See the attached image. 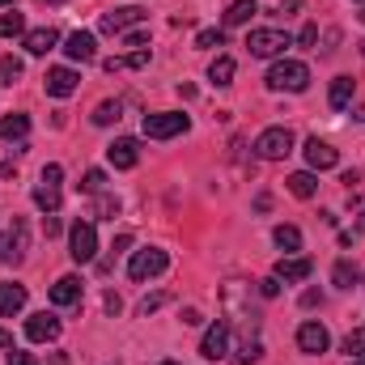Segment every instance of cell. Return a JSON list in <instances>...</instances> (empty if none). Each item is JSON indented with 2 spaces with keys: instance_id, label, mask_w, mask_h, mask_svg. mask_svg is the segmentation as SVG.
Returning <instances> with one entry per match:
<instances>
[{
  "instance_id": "obj_1",
  "label": "cell",
  "mask_w": 365,
  "mask_h": 365,
  "mask_svg": "<svg viewBox=\"0 0 365 365\" xmlns=\"http://www.w3.org/2000/svg\"><path fill=\"white\" fill-rule=\"evenodd\" d=\"M310 86V68L302 60H276L268 68V90H289V93H302Z\"/></svg>"
},
{
  "instance_id": "obj_6",
  "label": "cell",
  "mask_w": 365,
  "mask_h": 365,
  "mask_svg": "<svg viewBox=\"0 0 365 365\" xmlns=\"http://www.w3.org/2000/svg\"><path fill=\"white\" fill-rule=\"evenodd\" d=\"M60 182H64V166H43V175H38V187H34V204L43 208V212H60Z\"/></svg>"
},
{
  "instance_id": "obj_3",
  "label": "cell",
  "mask_w": 365,
  "mask_h": 365,
  "mask_svg": "<svg viewBox=\"0 0 365 365\" xmlns=\"http://www.w3.org/2000/svg\"><path fill=\"white\" fill-rule=\"evenodd\" d=\"M284 47H293V38L284 30H251L247 34V51L255 60H276V56H284Z\"/></svg>"
},
{
  "instance_id": "obj_39",
  "label": "cell",
  "mask_w": 365,
  "mask_h": 365,
  "mask_svg": "<svg viewBox=\"0 0 365 365\" xmlns=\"http://www.w3.org/2000/svg\"><path fill=\"white\" fill-rule=\"evenodd\" d=\"M4 365H38V357H34V353H21V349H13V353L4 357Z\"/></svg>"
},
{
  "instance_id": "obj_37",
  "label": "cell",
  "mask_w": 365,
  "mask_h": 365,
  "mask_svg": "<svg viewBox=\"0 0 365 365\" xmlns=\"http://www.w3.org/2000/svg\"><path fill=\"white\" fill-rule=\"evenodd\" d=\"M314 43H319V26H314V21H306V26H302V34H297V47H314Z\"/></svg>"
},
{
  "instance_id": "obj_28",
  "label": "cell",
  "mask_w": 365,
  "mask_h": 365,
  "mask_svg": "<svg viewBox=\"0 0 365 365\" xmlns=\"http://www.w3.org/2000/svg\"><path fill=\"white\" fill-rule=\"evenodd\" d=\"M93 217H98V221H115V217H119V195H106V191H102V195L93 200Z\"/></svg>"
},
{
  "instance_id": "obj_14",
  "label": "cell",
  "mask_w": 365,
  "mask_h": 365,
  "mask_svg": "<svg viewBox=\"0 0 365 365\" xmlns=\"http://www.w3.org/2000/svg\"><path fill=\"white\" fill-rule=\"evenodd\" d=\"M43 86H47V93H51V98H68V93H77L81 77H77L73 68H47Z\"/></svg>"
},
{
  "instance_id": "obj_53",
  "label": "cell",
  "mask_w": 365,
  "mask_h": 365,
  "mask_svg": "<svg viewBox=\"0 0 365 365\" xmlns=\"http://www.w3.org/2000/svg\"><path fill=\"white\" fill-rule=\"evenodd\" d=\"M349 365H365V357H349Z\"/></svg>"
},
{
  "instance_id": "obj_9",
  "label": "cell",
  "mask_w": 365,
  "mask_h": 365,
  "mask_svg": "<svg viewBox=\"0 0 365 365\" xmlns=\"http://www.w3.org/2000/svg\"><path fill=\"white\" fill-rule=\"evenodd\" d=\"M26 247H30L26 221H13V225L0 234V264H21V259H26Z\"/></svg>"
},
{
  "instance_id": "obj_18",
  "label": "cell",
  "mask_w": 365,
  "mask_h": 365,
  "mask_svg": "<svg viewBox=\"0 0 365 365\" xmlns=\"http://www.w3.org/2000/svg\"><path fill=\"white\" fill-rule=\"evenodd\" d=\"M310 272H314V264L306 259V255H289V259H280L276 264V280H310Z\"/></svg>"
},
{
  "instance_id": "obj_48",
  "label": "cell",
  "mask_w": 365,
  "mask_h": 365,
  "mask_svg": "<svg viewBox=\"0 0 365 365\" xmlns=\"http://www.w3.org/2000/svg\"><path fill=\"white\" fill-rule=\"evenodd\" d=\"M0 179H17V166L13 162H0Z\"/></svg>"
},
{
  "instance_id": "obj_58",
  "label": "cell",
  "mask_w": 365,
  "mask_h": 365,
  "mask_svg": "<svg viewBox=\"0 0 365 365\" xmlns=\"http://www.w3.org/2000/svg\"><path fill=\"white\" fill-rule=\"evenodd\" d=\"M361 21H365V9H361Z\"/></svg>"
},
{
  "instance_id": "obj_22",
  "label": "cell",
  "mask_w": 365,
  "mask_h": 365,
  "mask_svg": "<svg viewBox=\"0 0 365 365\" xmlns=\"http://www.w3.org/2000/svg\"><path fill=\"white\" fill-rule=\"evenodd\" d=\"M353 90H357V81H353V77H336V81H331V93H327L331 110H344V106L353 102Z\"/></svg>"
},
{
  "instance_id": "obj_31",
  "label": "cell",
  "mask_w": 365,
  "mask_h": 365,
  "mask_svg": "<svg viewBox=\"0 0 365 365\" xmlns=\"http://www.w3.org/2000/svg\"><path fill=\"white\" fill-rule=\"evenodd\" d=\"M17 81H21V60L4 56V60H0V90H9V86H17Z\"/></svg>"
},
{
  "instance_id": "obj_30",
  "label": "cell",
  "mask_w": 365,
  "mask_h": 365,
  "mask_svg": "<svg viewBox=\"0 0 365 365\" xmlns=\"http://www.w3.org/2000/svg\"><path fill=\"white\" fill-rule=\"evenodd\" d=\"M26 34V17L21 13H0V38H17Z\"/></svg>"
},
{
  "instance_id": "obj_4",
  "label": "cell",
  "mask_w": 365,
  "mask_h": 365,
  "mask_svg": "<svg viewBox=\"0 0 365 365\" xmlns=\"http://www.w3.org/2000/svg\"><path fill=\"white\" fill-rule=\"evenodd\" d=\"M289 153H293V132H289V128H264V132L255 136V158L280 162V158H289Z\"/></svg>"
},
{
  "instance_id": "obj_47",
  "label": "cell",
  "mask_w": 365,
  "mask_h": 365,
  "mask_svg": "<svg viewBox=\"0 0 365 365\" xmlns=\"http://www.w3.org/2000/svg\"><path fill=\"white\" fill-rule=\"evenodd\" d=\"M128 247H132V234H119V238H115V247H110V251H115V255H119V251H128Z\"/></svg>"
},
{
  "instance_id": "obj_8",
  "label": "cell",
  "mask_w": 365,
  "mask_h": 365,
  "mask_svg": "<svg viewBox=\"0 0 365 365\" xmlns=\"http://www.w3.org/2000/svg\"><path fill=\"white\" fill-rule=\"evenodd\" d=\"M149 13L140 9V4H119V9H110V13H102V21H98V30L102 34H128L132 26H140Z\"/></svg>"
},
{
  "instance_id": "obj_25",
  "label": "cell",
  "mask_w": 365,
  "mask_h": 365,
  "mask_svg": "<svg viewBox=\"0 0 365 365\" xmlns=\"http://www.w3.org/2000/svg\"><path fill=\"white\" fill-rule=\"evenodd\" d=\"M208 81H212V86H234V60H230V56H217V60L208 64Z\"/></svg>"
},
{
  "instance_id": "obj_32",
  "label": "cell",
  "mask_w": 365,
  "mask_h": 365,
  "mask_svg": "<svg viewBox=\"0 0 365 365\" xmlns=\"http://www.w3.org/2000/svg\"><path fill=\"white\" fill-rule=\"evenodd\" d=\"M259 357H264V344H259V340H247V344L238 349V357H234V365H255Z\"/></svg>"
},
{
  "instance_id": "obj_2",
  "label": "cell",
  "mask_w": 365,
  "mask_h": 365,
  "mask_svg": "<svg viewBox=\"0 0 365 365\" xmlns=\"http://www.w3.org/2000/svg\"><path fill=\"white\" fill-rule=\"evenodd\" d=\"M145 136L149 140H170V136H182L187 128H191V119L179 115V110H158V115H145Z\"/></svg>"
},
{
  "instance_id": "obj_27",
  "label": "cell",
  "mask_w": 365,
  "mask_h": 365,
  "mask_svg": "<svg viewBox=\"0 0 365 365\" xmlns=\"http://www.w3.org/2000/svg\"><path fill=\"white\" fill-rule=\"evenodd\" d=\"M115 119H123V102H98V110H93V123H98V128H110Z\"/></svg>"
},
{
  "instance_id": "obj_15",
  "label": "cell",
  "mask_w": 365,
  "mask_h": 365,
  "mask_svg": "<svg viewBox=\"0 0 365 365\" xmlns=\"http://www.w3.org/2000/svg\"><path fill=\"white\" fill-rule=\"evenodd\" d=\"M306 162H310V170H331V166L340 162V153H336L327 140L310 136V140H306Z\"/></svg>"
},
{
  "instance_id": "obj_45",
  "label": "cell",
  "mask_w": 365,
  "mask_h": 365,
  "mask_svg": "<svg viewBox=\"0 0 365 365\" xmlns=\"http://www.w3.org/2000/svg\"><path fill=\"white\" fill-rule=\"evenodd\" d=\"M102 306H106V314H119V310H123V302H119V293H106V302H102Z\"/></svg>"
},
{
  "instance_id": "obj_21",
  "label": "cell",
  "mask_w": 365,
  "mask_h": 365,
  "mask_svg": "<svg viewBox=\"0 0 365 365\" xmlns=\"http://www.w3.org/2000/svg\"><path fill=\"white\" fill-rule=\"evenodd\" d=\"M284 187H289V195L310 200V195L319 191V179H314V170H297V175H289V179H284Z\"/></svg>"
},
{
  "instance_id": "obj_34",
  "label": "cell",
  "mask_w": 365,
  "mask_h": 365,
  "mask_svg": "<svg viewBox=\"0 0 365 365\" xmlns=\"http://www.w3.org/2000/svg\"><path fill=\"white\" fill-rule=\"evenodd\" d=\"M344 353H349V357H365V327H353V331L344 336Z\"/></svg>"
},
{
  "instance_id": "obj_12",
  "label": "cell",
  "mask_w": 365,
  "mask_h": 365,
  "mask_svg": "<svg viewBox=\"0 0 365 365\" xmlns=\"http://www.w3.org/2000/svg\"><path fill=\"white\" fill-rule=\"evenodd\" d=\"M106 158H110L115 170H132V166L140 162V145H136L132 136H119L115 145H106Z\"/></svg>"
},
{
  "instance_id": "obj_56",
  "label": "cell",
  "mask_w": 365,
  "mask_h": 365,
  "mask_svg": "<svg viewBox=\"0 0 365 365\" xmlns=\"http://www.w3.org/2000/svg\"><path fill=\"white\" fill-rule=\"evenodd\" d=\"M158 365H182V361H158Z\"/></svg>"
},
{
  "instance_id": "obj_38",
  "label": "cell",
  "mask_w": 365,
  "mask_h": 365,
  "mask_svg": "<svg viewBox=\"0 0 365 365\" xmlns=\"http://www.w3.org/2000/svg\"><path fill=\"white\" fill-rule=\"evenodd\" d=\"M123 43H128L132 51H145V43H149V34H145V30H128V34H123Z\"/></svg>"
},
{
  "instance_id": "obj_46",
  "label": "cell",
  "mask_w": 365,
  "mask_h": 365,
  "mask_svg": "<svg viewBox=\"0 0 365 365\" xmlns=\"http://www.w3.org/2000/svg\"><path fill=\"white\" fill-rule=\"evenodd\" d=\"M268 208H272V195H268V191H259V195H255V212H268Z\"/></svg>"
},
{
  "instance_id": "obj_52",
  "label": "cell",
  "mask_w": 365,
  "mask_h": 365,
  "mask_svg": "<svg viewBox=\"0 0 365 365\" xmlns=\"http://www.w3.org/2000/svg\"><path fill=\"white\" fill-rule=\"evenodd\" d=\"M357 234H365V212H361V221H357Z\"/></svg>"
},
{
  "instance_id": "obj_20",
  "label": "cell",
  "mask_w": 365,
  "mask_h": 365,
  "mask_svg": "<svg viewBox=\"0 0 365 365\" xmlns=\"http://www.w3.org/2000/svg\"><path fill=\"white\" fill-rule=\"evenodd\" d=\"M21 306H26V289H21V284L0 280V314H4V319H13Z\"/></svg>"
},
{
  "instance_id": "obj_24",
  "label": "cell",
  "mask_w": 365,
  "mask_h": 365,
  "mask_svg": "<svg viewBox=\"0 0 365 365\" xmlns=\"http://www.w3.org/2000/svg\"><path fill=\"white\" fill-rule=\"evenodd\" d=\"M255 13H259V4H255V0H234V4L225 9V26H247Z\"/></svg>"
},
{
  "instance_id": "obj_36",
  "label": "cell",
  "mask_w": 365,
  "mask_h": 365,
  "mask_svg": "<svg viewBox=\"0 0 365 365\" xmlns=\"http://www.w3.org/2000/svg\"><path fill=\"white\" fill-rule=\"evenodd\" d=\"M221 43H225V30H200V34H195V47H200V51L221 47Z\"/></svg>"
},
{
  "instance_id": "obj_29",
  "label": "cell",
  "mask_w": 365,
  "mask_h": 365,
  "mask_svg": "<svg viewBox=\"0 0 365 365\" xmlns=\"http://www.w3.org/2000/svg\"><path fill=\"white\" fill-rule=\"evenodd\" d=\"M331 280H336L340 289H353V284H357V264H353V259H336V268H331Z\"/></svg>"
},
{
  "instance_id": "obj_50",
  "label": "cell",
  "mask_w": 365,
  "mask_h": 365,
  "mask_svg": "<svg viewBox=\"0 0 365 365\" xmlns=\"http://www.w3.org/2000/svg\"><path fill=\"white\" fill-rule=\"evenodd\" d=\"M293 9H302V0H280V13H293Z\"/></svg>"
},
{
  "instance_id": "obj_13",
  "label": "cell",
  "mask_w": 365,
  "mask_h": 365,
  "mask_svg": "<svg viewBox=\"0 0 365 365\" xmlns=\"http://www.w3.org/2000/svg\"><path fill=\"white\" fill-rule=\"evenodd\" d=\"M26 336H30L34 344H51V340L60 336V319L47 314V310H43V314H30V319H26Z\"/></svg>"
},
{
  "instance_id": "obj_44",
  "label": "cell",
  "mask_w": 365,
  "mask_h": 365,
  "mask_svg": "<svg viewBox=\"0 0 365 365\" xmlns=\"http://www.w3.org/2000/svg\"><path fill=\"white\" fill-rule=\"evenodd\" d=\"M43 230H47V238H56V234H60V217L47 212V217H43Z\"/></svg>"
},
{
  "instance_id": "obj_41",
  "label": "cell",
  "mask_w": 365,
  "mask_h": 365,
  "mask_svg": "<svg viewBox=\"0 0 365 365\" xmlns=\"http://www.w3.org/2000/svg\"><path fill=\"white\" fill-rule=\"evenodd\" d=\"M259 293H264V297H276V293H280V280H276V276H264V280H259Z\"/></svg>"
},
{
  "instance_id": "obj_19",
  "label": "cell",
  "mask_w": 365,
  "mask_h": 365,
  "mask_svg": "<svg viewBox=\"0 0 365 365\" xmlns=\"http://www.w3.org/2000/svg\"><path fill=\"white\" fill-rule=\"evenodd\" d=\"M56 43H60V30H56V26H38V30L26 34V51H30V56H47Z\"/></svg>"
},
{
  "instance_id": "obj_7",
  "label": "cell",
  "mask_w": 365,
  "mask_h": 365,
  "mask_svg": "<svg viewBox=\"0 0 365 365\" xmlns=\"http://www.w3.org/2000/svg\"><path fill=\"white\" fill-rule=\"evenodd\" d=\"M68 255H73L77 264H93V255H98L93 221H73V230H68Z\"/></svg>"
},
{
  "instance_id": "obj_49",
  "label": "cell",
  "mask_w": 365,
  "mask_h": 365,
  "mask_svg": "<svg viewBox=\"0 0 365 365\" xmlns=\"http://www.w3.org/2000/svg\"><path fill=\"white\" fill-rule=\"evenodd\" d=\"M340 182H344V187H349V191H353V187H357V182H361V175H357V170H349V175H344V179H340Z\"/></svg>"
},
{
  "instance_id": "obj_55",
  "label": "cell",
  "mask_w": 365,
  "mask_h": 365,
  "mask_svg": "<svg viewBox=\"0 0 365 365\" xmlns=\"http://www.w3.org/2000/svg\"><path fill=\"white\" fill-rule=\"evenodd\" d=\"M4 4H17V0H0V9H4Z\"/></svg>"
},
{
  "instance_id": "obj_42",
  "label": "cell",
  "mask_w": 365,
  "mask_h": 365,
  "mask_svg": "<svg viewBox=\"0 0 365 365\" xmlns=\"http://www.w3.org/2000/svg\"><path fill=\"white\" fill-rule=\"evenodd\" d=\"M319 302H323V293H319V289H306V293H302V310H314Z\"/></svg>"
},
{
  "instance_id": "obj_33",
  "label": "cell",
  "mask_w": 365,
  "mask_h": 365,
  "mask_svg": "<svg viewBox=\"0 0 365 365\" xmlns=\"http://www.w3.org/2000/svg\"><path fill=\"white\" fill-rule=\"evenodd\" d=\"M166 302H170V297H166V293L158 289V293H149V297H140V306H136V314H140V319H149V314H153V310H162Z\"/></svg>"
},
{
  "instance_id": "obj_10",
  "label": "cell",
  "mask_w": 365,
  "mask_h": 365,
  "mask_svg": "<svg viewBox=\"0 0 365 365\" xmlns=\"http://www.w3.org/2000/svg\"><path fill=\"white\" fill-rule=\"evenodd\" d=\"M225 353H230V323H217V327L204 331L200 357H204V361H225Z\"/></svg>"
},
{
  "instance_id": "obj_11",
  "label": "cell",
  "mask_w": 365,
  "mask_h": 365,
  "mask_svg": "<svg viewBox=\"0 0 365 365\" xmlns=\"http://www.w3.org/2000/svg\"><path fill=\"white\" fill-rule=\"evenodd\" d=\"M327 344H331V336H327L323 323H302V327H297V349H302V353L319 357V353H327Z\"/></svg>"
},
{
  "instance_id": "obj_26",
  "label": "cell",
  "mask_w": 365,
  "mask_h": 365,
  "mask_svg": "<svg viewBox=\"0 0 365 365\" xmlns=\"http://www.w3.org/2000/svg\"><path fill=\"white\" fill-rule=\"evenodd\" d=\"M276 247L284 251V255H293V251H302V230L297 225H276Z\"/></svg>"
},
{
  "instance_id": "obj_40",
  "label": "cell",
  "mask_w": 365,
  "mask_h": 365,
  "mask_svg": "<svg viewBox=\"0 0 365 365\" xmlns=\"http://www.w3.org/2000/svg\"><path fill=\"white\" fill-rule=\"evenodd\" d=\"M179 319H182V327H200V323H204V314H200L195 306H187V310H182Z\"/></svg>"
},
{
  "instance_id": "obj_5",
  "label": "cell",
  "mask_w": 365,
  "mask_h": 365,
  "mask_svg": "<svg viewBox=\"0 0 365 365\" xmlns=\"http://www.w3.org/2000/svg\"><path fill=\"white\" fill-rule=\"evenodd\" d=\"M170 268V255L162 251V247H145V251H132V264H128V276L140 284V280H149V276H162Z\"/></svg>"
},
{
  "instance_id": "obj_23",
  "label": "cell",
  "mask_w": 365,
  "mask_h": 365,
  "mask_svg": "<svg viewBox=\"0 0 365 365\" xmlns=\"http://www.w3.org/2000/svg\"><path fill=\"white\" fill-rule=\"evenodd\" d=\"M30 132V115H4L0 119V140H26Z\"/></svg>"
},
{
  "instance_id": "obj_54",
  "label": "cell",
  "mask_w": 365,
  "mask_h": 365,
  "mask_svg": "<svg viewBox=\"0 0 365 365\" xmlns=\"http://www.w3.org/2000/svg\"><path fill=\"white\" fill-rule=\"evenodd\" d=\"M357 119H361V123H365V106H361V110H357Z\"/></svg>"
},
{
  "instance_id": "obj_43",
  "label": "cell",
  "mask_w": 365,
  "mask_h": 365,
  "mask_svg": "<svg viewBox=\"0 0 365 365\" xmlns=\"http://www.w3.org/2000/svg\"><path fill=\"white\" fill-rule=\"evenodd\" d=\"M336 43H340V30H327V34H323V56H331Z\"/></svg>"
},
{
  "instance_id": "obj_57",
  "label": "cell",
  "mask_w": 365,
  "mask_h": 365,
  "mask_svg": "<svg viewBox=\"0 0 365 365\" xmlns=\"http://www.w3.org/2000/svg\"><path fill=\"white\" fill-rule=\"evenodd\" d=\"M361 56H365V38H361Z\"/></svg>"
},
{
  "instance_id": "obj_16",
  "label": "cell",
  "mask_w": 365,
  "mask_h": 365,
  "mask_svg": "<svg viewBox=\"0 0 365 365\" xmlns=\"http://www.w3.org/2000/svg\"><path fill=\"white\" fill-rule=\"evenodd\" d=\"M81 293H86L81 276H60V280L51 284V302H56V306H77V302H81Z\"/></svg>"
},
{
  "instance_id": "obj_17",
  "label": "cell",
  "mask_w": 365,
  "mask_h": 365,
  "mask_svg": "<svg viewBox=\"0 0 365 365\" xmlns=\"http://www.w3.org/2000/svg\"><path fill=\"white\" fill-rule=\"evenodd\" d=\"M93 51H98V43H93L90 30H77V34H68V38H64V56H68V60H77V64L93 60Z\"/></svg>"
},
{
  "instance_id": "obj_35",
  "label": "cell",
  "mask_w": 365,
  "mask_h": 365,
  "mask_svg": "<svg viewBox=\"0 0 365 365\" xmlns=\"http://www.w3.org/2000/svg\"><path fill=\"white\" fill-rule=\"evenodd\" d=\"M81 191H86V195H102V191H106V175H102V170H86Z\"/></svg>"
},
{
  "instance_id": "obj_51",
  "label": "cell",
  "mask_w": 365,
  "mask_h": 365,
  "mask_svg": "<svg viewBox=\"0 0 365 365\" xmlns=\"http://www.w3.org/2000/svg\"><path fill=\"white\" fill-rule=\"evenodd\" d=\"M0 349H13V336H9L4 327H0Z\"/></svg>"
}]
</instances>
